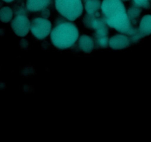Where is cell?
<instances>
[{"label": "cell", "instance_id": "obj_13", "mask_svg": "<svg viewBox=\"0 0 151 142\" xmlns=\"http://www.w3.org/2000/svg\"><path fill=\"white\" fill-rule=\"evenodd\" d=\"M134 5L141 8L148 9L150 6V0H133Z\"/></svg>", "mask_w": 151, "mask_h": 142}, {"label": "cell", "instance_id": "obj_14", "mask_svg": "<svg viewBox=\"0 0 151 142\" xmlns=\"http://www.w3.org/2000/svg\"><path fill=\"white\" fill-rule=\"evenodd\" d=\"M3 1H4V2L10 3V2H12V1H14V0H3Z\"/></svg>", "mask_w": 151, "mask_h": 142}, {"label": "cell", "instance_id": "obj_2", "mask_svg": "<svg viewBox=\"0 0 151 142\" xmlns=\"http://www.w3.org/2000/svg\"><path fill=\"white\" fill-rule=\"evenodd\" d=\"M79 38V30L75 24L68 19L60 18L50 33V39L53 45L60 50L72 47Z\"/></svg>", "mask_w": 151, "mask_h": 142}, {"label": "cell", "instance_id": "obj_11", "mask_svg": "<svg viewBox=\"0 0 151 142\" xmlns=\"http://www.w3.org/2000/svg\"><path fill=\"white\" fill-rule=\"evenodd\" d=\"M141 13V7H139L136 5H132L128 8V11H127V14H128V19H129L131 25L134 27H135V25L138 22L139 18Z\"/></svg>", "mask_w": 151, "mask_h": 142}, {"label": "cell", "instance_id": "obj_12", "mask_svg": "<svg viewBox=\"0 0 151 142\" xmlns=\"http://www.w3.org/2000/svg\"><path fill=\"white\" fill-rule=\"evenodd\" d=\"M13 12L10 7H3L0 9V21L7 23L13 19Z\"/></svg>", "mask_w": 151, "mask_h": 142}, {"label": "cell", "instance_id": "obj_10", "mask_svg": "<svg viewBox=\"0 0 151 142\" xmlns=\"http://www.w3.org/2000/svg\"><path fill=\"white\" fill-rule=\"evenodd\" d=\"M138 30L142 36L151 34V15H145L142 18Z\"/></svg>", "mask_w": 151, "mask_h": 142}, {"label": "cell", "instance_id": "obj_9", "mask_svg": "<svg viewBox=\"0 0 151 142\" xmlns=\"http://www.w3.org/2000/svg\"><path fill=\"white\" fill-rule=\"evenodd\" d=\"M82 2L88 14H95L101 8L100 0H82Z\"/></svg>", "mask_w": 151, "mask_h": 142}, {"label": "cell", "instance_id": "obj_16", "mask_svg": "<svg viewBox=\"0 0 151 142\" xmlns=\"http://www.w3.org/2000/svg\"><path fill=\"white\" fill-rule=\"evenodd\" d=\"M0 6H1V3H0Z\"/></svg>", "mask_w": 151, "mask_h": 142}, {"label": "cell", "instance_id": "obj_6", "mask_svg": "<svg viewBox=\"0 0 151 142\" xmlns=\"http://www.w3.org/2000/svg\"><path fill=\"white\" fill-rule=\"evenodd\" d=\"M131 44L129 37L125 34H116L109 40V45L113 50H122Z\"/></svg>", "mask_w": 151, "mask_h": 142}, {"label": "cell", "instance_id": "obj_7", "mask_svg": "<svg viewBox=\"0 0 151 142\" xmlns=\"http://www.w3.org/2000/svg\"><path fill=\"white\" fill-rule=\"evenodd\" d=\"M51 4V0H27L26 7L30 12L42 11Z\"/></svg>", "mask_w": 151, "mask_h": 142}, {"label": "cell", "instance_id": "obj_4", "mask_svg": "<svg viewBox=\"0 0 151 142\" xmlns=\"http://www.w3.org/2000/svg\"><path fill=\"white\" fill-rule=\"evenodd\" d=\"M30 30L37 39H44L51 33L52 24L46 17L34 18L30 22Z\"/></svg>", "mask_w": 151, "mask_h": 142}, {"label": "cell", "instance_id": "obj_8", "mask_svg": "<svg viewBox=\"0 0 151 142\" xmlns=\"http://www.w3.org/2000/svg\"><path fill=\"white\" fill-rule=\"evenodd\" d=\"M78 38V45L80 49L85 53H91L94 47V41L93 38L87 35H82Z\"/></svg>", "mask_w": 151, "mask_h": 142}, {"label": "cell", "instance_id": "obj_5", "mask_svg": "<svg viewBox=\"0 0 151 142\" xmlns=\"http://www.w3.org/2000/svg\"><path fill=\"white\" fill-rule=\"evenodd\" d=\"M12 29L13 32L20 37H24L30 30V21L27 16L26 13L21 9L16 13L11 23Z\"/></svg>", "mask_w": 151, "mask_h": 142}, {"label": "cell", "instance_id": "obj_15", "mask_svg": "<svg viewBox=\"0 0 151 142\" xmlns=\"http://www.w3.org/2000/svg\"><path fill=\"white\" fill-rule=\"evenodd\" d=\"M123 1H128V0H123Z\"/></svg>", "mask_w": 151, "mask_h": 142}, {"label": "cell", "instance_id": "obj_1", "mask_svg": "<svg viewBox=\"0 0 151 142\" xmlns=\"http://www.w3.org/2000/svg\"><path fill=\"white\" fill-rule=\"evenodd\" d=\"M100 9L108 26L113 29L128 36L136 28L128 19L122 0H103Z\"/></svg>", "mask_w": 151, "mask_h": 142}, {"label": "cell", "instance_id": "obj_3", "mask_svg": "<svg viewBox=\"0 0 151 142\" xmlns=\"http://www.w3.org/2000/svg\"><path fill=\"white\" fill-rule=\"evenodd\" d=\"M55 4L58 12L71 22L78 19L83 11L82 0H55Z\"/></svg>", "mask_w": 151, "mask_h": 142}]
</instances>
